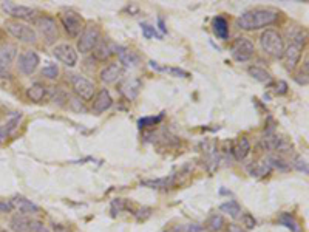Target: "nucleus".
<instances>
[{
    "mask_svg": "<svg viewBox=\"0 0 309 232\" xmlns=\"http://www.w3.org/2000/svg\"><path fill=\"white\" fill-rule=\"evenodd\" d=\"M57 74H59V68L54 64H50L42 70V76H45L47 79H56Z\"/></svg>",
    "mask_w": 309,
    "mask_h": 232,
    "instance_id": "34",
    "label": "nucleus"
},
{
    "mask_svg": "<svg viewBox=\"0 0 309 232\" xmlns=\"http://www.w3.org/2000/svg\"><path fill=\"white\" fill-rule=\"evenodd\" d=\"M139 87H141V84H139V81H127L124 85H122V93L129 98V99H135L136 98V95L139 93Z\"/></svg>",
    "mask_w": 309,
    "mask_h": 232,
    "instance_id": "28",
    "label": "nucleus"
},
{
    "mask_svg": "<svg viewBox=\"0 0 309 232\" xmlns=\"http://www.w3.org/2000/svg\"><path fill=\"white\" fill-rule=\"evenodd\" d=\"M241 220H243V223H244V226H246L248 229H252V227H255V224H257L255 218H254L251 214H244V215L241 217Z\"/></svg>",
    "mask_w": 309,
    "mask_h": 232,
    "instance_id": "39",
    "label": "nucleus"
},
{
    "mask_svg": "<svg viewBox=\"0 0 309 232\" xmlns=\"http://www.w3.org/2000/svg\"><path fill=\"white\" fill-rule=\"evenodd\" d=\"M303 47H304V36L301 33H298L297 36H294L289 47L285 48L283 57H286V68L288 70H294L297 67V64L301 57Z\"/></svg>",
    "mask_w": 309,
    "mask_h": 232,
    "instance_id": "5",
    "label": "nucleus"
},
{
    "mask_svg": "<svg viewBox=\"0 0 309 232\" xmlns=\"http://www.w3.org/2000/svg\"><path fill=\"white\" fill-rule=\"evenodd\" d=\"M111 104H113V99H111L110 92L107 89H102V90H99V93L96 95V98L93 101V111L96 114H99V113L108 110L111 107Z\"/></svg>",
    "mask_w": 309,
    "mask_h": 232,
    "instance_id": "16",
    "label": "nucleus"
},
{
    "mask_svg": "<svg viewBox=\"0 0 309 232\" xmlns=\"http://www.w3.org/2000/svg\"><path fill=\"white\" fill-rule=\"evenodd\" d=\"M158 25H160V30H161V33H167V28H166V23H164V19H158Z\"/></svg>",
    "mask_w": 309,
    "mask_h": 232,
    "instance_id": "43",
    "label": "nucleus"
},
{
    "mask_svg": "<svg viewBox=\"0 0 309 232\" xmlns=\"http://www.w3.org/2000/svg\"><path fill=\"white\" fill-rule=\"evenodd\" d=\"M2 10L14 17V19H22V20H29L34 17L36 14V10L34 8H29V7H23V5H16L13 2H4L2 4Z\"/></svg>",
    "mask_w": 309,
    "mask_h": 232,
    "instance_id": "13",
    "label": "nucleus"
},
{
    "mask_svg": "<svg viewBox=\"0 0 309 232\" xmlns=\"http://www.w3.org/2000/svg\"><path fill=\"white\" fill-rule=\"evenodd\" d=\"M126 208V205H124V200H114L113 203H111V214L113 215H116V214H119L122 209Z\"/></svg>",
    "mask_w": 309,
    "mask_h": 232,
    "instance_id": "38",
    "label": "nucleus"
},
{
    "mask_svg": "<svg viewBox=\"0 0 309 232\" xmlns=\"http://www.w3.org/2000/svg\"><path fill=\"white\" fill-rule=\"evenodd\" d=\"M34 25L37 26V30L41 31V34L47 39V42L51 44L54 39L57 37V25L56 20L50 16H41L34 20Z\"/></svg>",
    "mask_w": 309,
    "mask_h": 232,
    "instance_id": "11",
    "label": "nucleus"
},
{
    "mask_svg": "<svg viewBox=\"0 0 309 232\" xmlns=\"http://www.w3.org/2000/svg\"><path fill=\"white\" fill-rule=\"evenodd\" d=\"M141 31H142V34H144L145 39H151V37H154V36H158V34H157V28L150 26L148 23H141Z\"/></svg>",
    "mask_w": 309,
    "mask_h": 232,
    "instance_id": "35",
    "label": "nucleus"
},
{
    "mask_svg": "<svg viewBox=\"0 0 309 232\" xmlns=\"http://www.w3.org/2000/svg\"><path fill=\"white\" fill-rule=\"evenodd\" d=\"M270 170H272V169H270V166H269L267 161L255 163L254 166L249 167V173H251L252 177H266Z\"/></svg>",
    "mask_w": 309,
    "mask_h": 232,
    "instance_id": "27",
    "label": "nucleus"
},
{
    "mask_svg": "<svg viewBox=\"0 0 309 232\" xmlns=\"http://www.w3.org/2000/svg\"><path fill=\"white\" fill-rule=\"evenodd\" d=\"M255 53V47H254V42L249 41L248 37H238L234 41L230 47V54L234 57L237 62H248L252 59Z\"/></svg>",
    "mask_w": 309,
    "mask_h": 232,
    "instance_id": "4",
    "label": "nucleus"
},
{
    "mask_svg": "<svg viewBox=\"0 0 309 232\" xmlns=\"http://www.w3.org/2000/svg\"><path fill=\"white\" fill-rule=\"evenodd\" d=\"M260 147L263 150H277V152H289L292 149L291 142L285 138L275 135H266L260 141Z\"/></svg>",
    "mask_w": 309,
    "mask_h": 232,
    "instance_id": "12",
    "label": "nucleus"
},
{
    "mask_svg": "<svg viewBox=\"0 0 309 232\" xmlns=\"http://www.w3.org/2000/svg\"><path fill=\"white\" fill-rule=\"evenodd\" d=\"M16 54H17V48L13 44H5L0 47V77H4L7 74L8 68L16 59Z\"/></svg>",
    "mask_w": 309,
    "mask_h": 232,
    "instance_id": "14",
    "label": "nucleus"
},
{
    "mask_svg": "<svg viewBox=\"0 0 309 232\" xmlns=\"http://www.w3.org/2000/svg\"><path fill=\"white\" fill-rule=\"evenodd\" d=\"M13 211V206L11 203H7V201H0V212H11Z\"/></svg>",
    "mask_w": 309,
    "mask_h": 232,
    "instance_id": "41",
    "label": "nucleus"
},
{
    "mask_svg": "<svg viewBox=\"0 0 309 232\" xmlns=\"http://www.w3.org/2000/svg\"><path fill=\"white\" fill-rule=\"evenodd\" d=\"M101 39V31L96 25H88L84 28V31L79 36V41H77V50L81 53H88L91 51Z\"/></svg>",
    "mask_w": 309,
    "mask_h": 232,
    "instance_id": "6",
    "label": "nucleus"
},
{
    "mask_svg": "<svg viewBox=\"0 0 309 232\" xmlns=\"http://www.w3.org/2000/svg\"><path fill=\"white\" fill-rule=\"evenodd\" d=\"M295 81L300 85H307V61L304 62V71L301 70L297 76H295Z\"/></svg>",
    "mask_w": 309,
    "mask_h": 232,
    "instance_id": "36",
    "label": "nucleus"
},
{
    "mask_svg": "<svg viewBox=\"0 0 309 232\" xmlns=\"http://www.w3.org/2000/svg\"><path fill=\"white\" fill-rule=\"evenodd\" d=\"M294 167L298 169L300 172H303L304 175L307 173V163H306V160L301 158V157H297V158L294 160Z\"/></svg>",
    "mask_w": 309,
    "mask_h": 232,
    "instance_id": "37",
    "label": "nucleus"
},
{
    "mask_svg": "<svg viewBox=\"0 0 309 232\" xmlns=\"http://www.w3.org/2000/svg\"><path fill=\"white\" fill-rule=\"evenodd\" d=\"M121 74H122V68L118 64H110L101 71V81L104 84H113L119 79Z\"/></svg>",
    "mask_w": 309,
    "mask_h": 232,
    "instance_id": "18",
    "label": "nucleus"
},
{
    "mask_svg": "<svg viewBox=\"0 0 309 232\" xmlns=\"http://www.w3.org/2000/svg\"><path fill=\"white\" fill-rule=\"evenodd\" d=\"M114 53L118 54L121 64H124L126 67H136L139 64V56L135 51L126 48V47H116Z\"/></svg>",
    "mask_w": 309,
    "mask_h": 232,
    "instance_id": "19",
    "label": "nucleus"
},
{
    "mask_svg": "<svg viewBox=\"0 0 309 232\" xmlns=\"http://www.w3.org/2000/svg\"><path fill=\"white\" fill-rule=\"evenodd\" d=\"M260 45L266 54L275 59H282L285 56V42L275 30H266L260 37Z\"/></svg>",
    "mask_w": 309,
    "mask_h": 232,
    "instance_id": "2",
    "label": "nucleus"
},
{
    "mask_svg": "<svg viewBox=\"0 0 309 232\" xmlns=\"http://www.w3.org/2000/svg\"><path fill=\"white\" fill-rule=\"evenodd\" d=\"M248 73L254 77L255 81L263 82V84H267V82L272 81V76H270V73L266 71V70L261 68V67H257V65L249 67V68H248Z\"/></svg>",
    "mask_w": 309,
    "mask_h": 232,
    "instance_id": "23",
    "label": "nucleus"
},
{
    "mask_svg": "<svg viewBox=\"0 0 309 232\" xmlns=\"http://www.w3.org/2000/svg\"><path fill=\"white\" fill-rule=\"evenodd\" d=\"M11 206H13V209L16 208L22 215H29V214H37L39 211V206L37 205H34L31 200H28V198H25V197H20V195H16L13 200H11Z\"/></svg>",
    "mask_w": 309,
    "mask_h": 232,
    "instance_id": "15",
    "label": "nucleus"
},
{
    "mask_svg": "<svg viewBox=\"0 0 309 232\" xmlns=\"http://www.w3.org/2000/svg\"><path fill=\"white\" fill-rule=\"evenodd\" d=\"M279 220H280V223H282L283 226H286V227L291 229L292 232H301V227H300L298 221H297L291 214H282V215L279 217Z\"/></svg>",
    "mask_w": 309,
    "mask_h": 232,
    "instance_id": "29",
    "label": "nucleus"
},
{
    "mask_svg": "<svg viewBox=\"0 0 309 232\" xmlns=\"http://www.w3.org/2000/svg\"><path fill=\"white\" fill-rule=\"evenodd\" d=\"M267 163H269V166H270V169H280V170H286L289 166H288V163L283 160V158H280V157H269L267 158Z\"/></svg>",
    "mask_w": 309,
    "mask_h": 232,
    "instance_id": "33",
    "label": "nucleus"
},
{
    "mask_svg": "<svg viewBox=\"0 0 309 232\" xmlns=\"http://www.w3.org/2000/svg\"><path fill=\"white\" fill-rule=\"evenodd\" d=\"M53 56L67 67H76L77 64V51L70 44H59L53 48Z\"/></svg>",
    "mask_w": 309,
    "mask_h": 232,
    "instance_id": "10",
    "label": "nucleus"
},
{
    "mask_svg": "<svg viewBox=\"0 0 309 232\" xmlns=\"http://www.w3.org/2000/svg\"><path fill=\"white\" fill-rule=\"evenodd\" d=\"M141 184L145 187H150V189H166V187L173 184V177L157 178V180H144V181H141Z\"/></svg>",
    "mask_w": 309,
    "mask_h": 232,
    "instance_id": "25",
    "label": "nucleus"
},
{
    "mask_svg": "<svg viewBox=\"0 0 309 232\" xmlns=\"http://www.w3.org/2000/svg\"><path fill=\"white\" fill-rule=\"evenodd\" d=\"M163 116L164 114H158V116H145V118H141L138 121V126L142 129V127H153L157 126L163 121Z\"/></svg>",
    "mask_w": 309,
    "mask_h": 232,
    "instance_id": "32",
    "label": "nucleus"
},
{
    "mask_svg": "<svg viewBox=\"0 0 309 232\" xmlns=\"http://www.w3.org/2000/svg\"><path fill=\"white\" fill-rule=\"evenodd\" d=\"M60 22H62L64 30L67 31V34L70 37H73V39L77 37V36H81V33L85 28L84 26V19L73 10H65L60 14Z\"/></svg>",
    "mask_w": 309,
    "mask_h": 232,
    "instance_id": "3",
    "label": "nucleus"
},
{
    "mask_svg": "<svg viewBox=\"0 0 309 232\" xmlns=\"http://www.w3.org/2000/svg\"><path fill=\"white\" fill-rule=\"evenodd\" d=\"M220 209H221L223 212L229 214L230 217H234V218H237V217L241 215V208H240V205H238L237 201H227V203H223V205L220 206Z\"/></svg>",
    "mask_w": 309,
    "mask_h": 232,
    "instance_id": "30",
    "label": "nucleus"
},
{
    "mask_svg": "<svg viewBox=\"0 0 309 232\" xmlns=\"http://www.w3.org/2000/svg\"><path fill=\"white\" fill-rule=\"evenodd\" d=\"M45 95H47V87L42 85L41 82H36L26 89V96L33 102H41L45 98Z\"/></svg>",
    "mask_w": 309,
    "mask_h": 232,
    "instance_id": "22",
    "label": "nucleus"
},
{
    "mask_svg": "<svg viewBox=\"0 0 309 232\" xmlns=\"http://www.w3.org/2000/svg\"><path fill=\"white\" fill-rule=\"evenodd\" d=\"M20 120H22V113H17V111L11 113L8 121L4 126H0V139H5L7 136H10L19 126Z\"/></svg>",
    "mask_w": 309,
    "mask_h": 232,
    "instance_id": "20",
    "label": "nucleus"
},
{
    "mask_svg": "<svg viewBox=\"0 0 309 232\" xmlns=\"http://www.w3.org/2000/svg\"><path fill=\"white\" fill-rule=\"evenodd\" d=\"M234 153H235V158L238 161L244 160L248 155L251 153V142H249V139L244 138V136L240 138L238 142H237V146H235V149H234Z\"/></svg>",
    "mask_w": 309,
    "mask_h": 232,
    "instance_id": "24",
    "label": "nucleus"
},
{
    "mask_svg": "<svg viewBox=\"0 0 309 232\" xmlns=\"http://www.w3.org/2000/svg\"><path fill=\"white\" fill-rule=\"evenodd\" d=\"M31 221L25 215H16L11 218V229L14 232H28Z\"/></svg>",
    "mask_w": 309,
    "mask_h": 232,
    "instance_id": "26",
    "label": "nucleus"
},
{
    "mask_svg": "<svg viewBox=\"0 0 309 232\" xmlns=\"http://www.w3.org/2000/svg\"><path fill=\"white\" fill-rule=\"evenodd\" d=\"M0 232H7V230H0Z\"/></svg>",
    "mask_w": 309,
    "mask_h": 232,
    "instance_id": "45",
    "label": "nucleus"
},
{
    "mask_svg": "<svg viewBox=\"0 0 309 232\" xmlns=\"http://www.w3.org/2000/svg\"><path fill=\"white\" fill-rule=\"evenodd\" d=\"M41 64V57L39 54L34 51V50H25L20 56H19V62H17V67H19V71L29 76L36 71V68Z\"/></svg>",
    "mask_w": 309,
    "mask_h": 232,
    "instance_id": "9",
    "label": "nucleus"
},
{
    "mask_svg": "<svg viewBox=\"0 0 309 232\" xmlns=\"http://www.w3.org/2000/svg\"><path fill=\"white\" fill-rule=\"evenodd\" d=\"M71 81V87H73V92L79 96L81 99L84 101H90L93 99V95H95V84L87 79V77L81 76V74H71L70 77Z\"/></svg>",
    "mask_w": 309,
    "mask_h": 232,
    "instance_id": "8",
    "label": "nucleus"
},
{
    "mask_svg": "<svg viewBox=\"0 0 309 232\" xmlns=\"http://www.w3.org/2000/svg\"><path fill=\"white\" fill-rule=\"evenodd\" d=\"M189 232H203V227L197 226V224H190L189 226Z\"/></svg>",
    "mask_w": 309,
    "mask_h": 232,
    "instance_id": "42",
    "label": "nucleus"
},
{
    "mask_svg": "<svg viewBox=\"0 0 309 232\" xmlns=\"http://www.w3.org/2000/svg\"><path fill=\"white\" fill-rule=\"evenodd\" d=\"M7 30L8 33L19 39L20 42H26V44H31V42H36L37 41V33L34 28H31L29 25L26 23H22V22H7Z\"/></svg>",
    "mask_w": 309,
    "mask_h": 232,
    "instance_id": "7",
    "label": "nucleus"
},
{
    "mask_svg": "<svg viewBox=\"0 0 309 232\" xmlns=\"http://www.w3.org/2000/svg\"><path fill=\"white\" fill-rule=\"evenodd\" d=\"M275 93L277 95H286L288 93V84L285 82V81H279L277 82V85H275Z\"/></svg>",
    "mask_w": 309,
    "mask_h": 232,
    "instance_id": "40",
    "label": "nucleus"
},
{
    "mask_svg": "<svg viewBox=\"0 0 309 232\" xmlns=\"http://www.w3.org/2000/svg\"><path fill=\"white\" fill-rule=\"evenodd\" d=\"M212 28H213V33H215V36L218 39H221V41H227V37H229V23H227V20L223 16H217L213 19Z\"/></svg>",
    "mask_w": 309,
    "mask_h": 232,
    "instance_id": "21",
    "label": "nucleus"
},
{
    "mask_svg": "<svg viewBox=\"0 0 309 232\" xmlns=\"http://www.w3.org/2000/svg\"><path fill=\"white\" fill-rule=\"evenodd\" d=\"M279 13L269 8H254L246 13H243L237 19V25L240 30L244 31H255L266 28L269 25H274L279 20Z\"/></svg>",
    "mask_w": 309,
    "mask_h": 232,
    "instance_id": "1",
    "label": "nucleus"
},
{
    "mask_svg": "<svg viewBox=\"0 0 309 232\" xmlns=\"http://www.w3.org/2000/svg\"><path fill=\"white\" fill-rule=\"evenodd\" d=\"M230 232H244L240 226H237V224H232L230 226Z\"/></svg>",
    "mask_w": 309,
    "mask_h": 232,
    "instance_id": "44",
    "label": "nucleus"
},
{
    "mask_svg": "<svg viewBox=\"0 0 309 232\" xmlns=\"http://www.w3.org/2000/svg\"><path fill=\"white\" fill-rule=\"evenodd\" d=\"M207 227L212 230V232H218L224 227V218L223 215L220 214H213L209 220H207Z\"/></svg>",
    "mask_w": 309,
    "mask_h": 232,
    "instance_id": "31",
    "label": "nucleus"
},
{
    "mask_svg": "<svg viewBox=\"0 0 309 232\" xmlns=\"http://www.w3.org/2000/svg\"><path fill=\"white\" fill-rule=\"evenodd\" d=\"M114 51H116V45H111L107 41H99L98 45L93 48V56L98 61H107L113 56Z\"/></svg>",
    "mask_w": 309,
    "mask_h": 232,
    "instance_id": "17",
    "label": "nucleus"
}]
</instances>
